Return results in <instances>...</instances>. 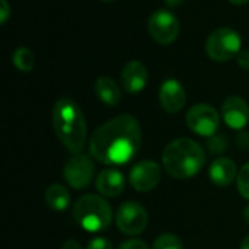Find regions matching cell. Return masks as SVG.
I'll use <instances>...</instances> for the list:
<instances>
[{"instance_id": "obj_1", "label": "cell", "mask_w": 249, "mask_h": 249, "mask_svg": "<svg viewBox=\"0 0 249 249\" xmlns=\"http://www.w3.org/2000/svg\"><path fill=\"white\" fill-rule=\"evenodd\" d=\"M142 127L128 114H121L99 125L90 137V156L102 165L117 166L128 163L140 150Z\"/></svg>"}, {"instance_id": "obj_2", "label": "cell", "mask_w": 249, "mask_h": 249, "mask_svg": "<svg viewBox=\"0 0 249 249\" xmlns=\"http://www.w3.org/2000/svg\"><path fill=\"white\" fill-rule=\"evenodd\" d=\"M53 127L60 143L73 155H80L88 125L80 107L70 98H60L53 108Z\"/></svg>"}, {"instance_id": "obj_3", "label": "cell", "mask_w": 249, "mask_h": 249, "mask_svg": "<svg viewBox=\"0 0 249 249\" xmlns=\"http://www.w3.org/2000/svg\"><path fill=\"white\" fill-rule=\"evenodd\" d=\"M165 171L175 179H188L196 177L206 165L204 149L191 139L172 140L162 153Z\"/></svg>"}, {"instance_id": "obj_4", "label": "cell", "mask_w": 249, "mask_h": 249, "mask_svg": "<svg viewBox=\"0 0 249 249\" xmlns=\"http://www.w3.org/2000/svg\"><path fill=\"white\" fill-rule=\"evenodd\" d=\"M71 214L76 223L86 232H104L111 226L114 213L104 197L86 194L74 203Z\"/></svg>"}, {"instance_id": "obj_5", "label": "cell", "mask_w": 249, "mask_h": 249, "mask_svg": "<svg viewBox=\"0 0 249 249\" xmlns=\"http://www.w3.org/2000/svg\"><path fill=\"white\" fill-rule=\"evenodd\" d=\"M242 39L232 28H219L213 31L206 41V53L214 61H228L241 53Z\"/></svg>"}, {"instance_id": "obj_6", "label": "cell", "mask_w": 249, "mask_h": 249, "mask_svg": "<svg viewBox=\"0 0 249 249\" xmlns=\"http://www.w3.org/2000/svg\"><path fill=\"white\" fill-rule=\"evenodd\" d=\"M185 123L193 133L201 137H212L219 130L220 115L212 105L197 104L188 109Z\"/></svg>"}, {"instance_id": "obj_7", "label": "cell", "mask_w": 249, "mask_h": 249, "mask_svg": "<svg viewBox=\"0 0 249 249\" xmlns=\"http://www.w3.org/2000/svg\"><path fill=\"white\" fill-rule=\"evenodd\" d=\"M115 223L124 235L136 236L146 229L149 216L146 209L137 201H125L117 210Z\"/></svg>"}, {"instance_id": "obj_8", "label": "cell", "mask_w": 249, "mask_h": 249, "mask_svg": "<svg viewBox=\"0 0 249 249\" xmlns=\"http://www.w3.org/2000/svg\"><path fill=\"white\" fill-rule=\"evenodd\" d=\"M147 28L150 36L162 45L172 44L179 35L178 18L172 12L163 9H159L150 15Z\"/></svg>"}, {"instance_id": "obj_9", "label": "cell", "mask_w": 249, "mask_h": 249, "mask_svg": "<svg viewBox=\"0 0 249 249\" xmlns=\"http://www.w3.org/2000/svg\"><path fill=\"white\" fill-rule=\"evenodd\" d=\"M63 175L66 182L74 190L86 188L95 175V165L90 156L88 155H74L70 158L63 169Z\"/></svg>"}, {"instance_id": "obj_10", "label": "cell", "mask_w": 249, "mask_h": 249, "mask_svg": "<svg viewBox=\"0 0 249 249\" xmlns=\"http://www.w3.org/2000/svg\"><path fill=\"white\" fill-rule=\"evenodd\" d=\"M162 178V168L153 160H142L136 163L130 174L128 181L137 193H149L155 190Z\"/></svg>"}, {"instance_id": "obj_11", "label": "cell", "mask_w": 249, "mask_h": 249, "mask_svg": "<svg viewBox=\"0 0 249 249\" xmlns=\"http://www.w3.org/2000/svg\"><path fill=\"white\" fill-rule=\"evenodd\" d=\"M159 102L168 114H178L187 102L184 86L177 79L165 80L159 89Z\"/></svg>"}, {"instance_id": "obj_12", "label": "cell", "mask_w": 249, "mask_h": 249, "mask_svg": "<svg viewBox=\"0 0 249 249\" xmlns=\"http://www.w3.org/2000/svg\"><path fill=\"white\" fill-rule=\"evenodd\" d=\"M222 118L228 127L242 130L249 123V105L241 96H229L222 104Z\"/></svg>"}, {"instance_id": "obj_13", "label": "cell", "mask_w": 249, "mask_h": 249, "mask_svg": "<svg viewBox=\"0 0 249 249\" xmlns=\"http://www.w3.org/2000/svg\"><path fill=\"white\" fill-rule=\"evenodd\" d=\"M149 80V71L147 67L137 60L128 61L123 71H121V83L123 88L128 92V93H140Z\"/></svg>"}, {"instance_id": "obj_14", "label": "cell", "mask_w": 249, "mask_h": 249, "mask_svg": "<svg viewBox=\"0 0 249 249\" xmlns=\"http://www.w3.org/2000/svg\"><path fill=\"white\" fill-rule=\"evenodd\" d=\"M95 187L101 196L114 198L123 194V191L125 190V178L120 171L107 168L101 171L99 175L96 177Z\"/></svg>"}, {"instance_id": "obj_15", "label": "cell", "mask_w": 249, "mask_h": 249, "mask_svg": "<svg viewBox=\"0 0 249 249\" xmlns=\"http://www.w3.org/2000/svg\"><path fill=\"white\" fill-rule=\"evenodd\" d=\"M209 178L217 187H228L238 178L236 163L225 156L214 159L209 168Z\"/></svg>"}, {"instance_id": "obj_16", "label": "cell", "mask_w": 249, "mask_h": 249, "mask_svg": "<svg viewBox=\"0 0 249 249\" xmlns=\"http://www.w3.org/2000/svg\"><path fill=\"white\" fill-rule=\"evenodd\" d=\"M93 90H95V95L98 96V99L101 102H104L105 105L115 107L121 102L123 95H121L120 86L109 76L98 77L95 85H93Z\"/></svg>"}, {"instance_id": "obj_17", "label": "cell", "mask_w": 249, "mask_h": 249, "mask_svg": "<svg viewBox=\"0 0 249 249\" xmlns=\"http://www.w3.org/2000/svg\"><path fill=\"white\" fill-rule=\"evenodd\" d=\"M70 200L71 196L69 190L61 184H53L44 193L45 204L54 212H64L70 206Z\"/></svg>"}, {"instance_id": "obj_18", "label": "cell", "mask_w": 249, "mask_h": 249, "mask_svg": "<svg viewBox=\"0 0 249 249\" xmlns=\"http://www.w3.org/2000/svg\"><path fill=\"white\" fill-rule=\"evenodd\" d=\"M12 60H13V64L16 66V69L20 70V71H25V73L32 71V69H34V66H35L34 53H32L29 48H26V47H19V48H16L15 53H13Z\"/></svg>"}, {"instance_id": "obj_19", "label": "cell", "mask_w": 249, "mask_h": 249, "mask_svg": "<svg viewBox=\"0 0 249 249\" xmlns=\"http://www.w3.org/2000/svg\"><path fill=\"white\" fill-rule=\"evenodd\" d=\"M153 249H182V242L174 233H163L156 238Z\"/></svg>"}, {"instance_id": "obj_20", "label": "cell", "mask_w": 249, "mask_h": 249, "mask_svg": "<svg viewBox=\"0 0 249 249\" xmlns=\"http://www.w3.org/2000/svg\"><path fill=\"white\" fill-rule=\"evenodd\" d=\"M236 185H238V191L239 194L249 200V163L244 165L241 168V171L238 172V178H236Z\"/></svg>"}, {"instance_id": "obj_21", "label": "cell", "mask_w": 249, "mask_h": 249, "mask_svg": "<svg viewBox=\"0 0 249 249\" xmlns=\"http://www.w3.org/2000/svg\"><path fill=\"white\" fill-rule=\"evenodd\" d=\"M207 149L213 155H222L228 149V140L223 136H212L207 143Z\"/></svg>"}, {"instance_id": "obj_22", "label": "cell", "mask_w": 249, "mask_h": 249, "mask_svg": "<svg viewBox=\"0 0 249 249\" xmlns=\"http://www.w3.org/2000/svg\"><path fill=\"white\" fill-rule=\"evenodd\" d=\"M88 249H114V247H112V244L107 238L98 236V238H93L88 244Z\"/></svg>"}, {"instance_id": "obj_23", "label": "cell", "mask_w": 249, "mask_h": 249, "mask_svg": "<svg viewBox=\"0 0 249 249\" xmlns=\"http://www.w3.org/2000/svg\"><path fill=\"white\" fill-rule=\"evenodd\" d=\"M118 249H149V247L142 239H128V241H124L118 247Z\"/></svg>"}, {"instance_id": "obj_24", "label": "cell", "mask_w": 249, "mask_h": 249, "mask_svg": "<svg viewBox=\"0 0 249 249\" xmlns=\"http://www.w3.org/2000/svg\"><path fill=\"white\" fill-rule=\"evenodd\" d=\"M238 64L241 66V69L249 71V50H242L238 54Z\"/></svg>"}, {"instance_id": "obj_25", "label": "cell", "mask_w": 249, "mask_h": 249, "mask_svg": "<svg viewBox=\"0 0 249 249\" xmlns=\"http://www.w3.org/2000/svg\"><path fill=\"white\" fill-rule=\"evenodd\" d=\"M0 4H1V9H0V20H1V23H6L7 18L10 16V7H9L7 0H0Z\"/></svg>"}, {"instance_id": "obj_26", "label": "cell", "mask_w": 249, "mask_h": 249, "mask_svg": "<svg viewBox=\"0 0 249 249\" xmlns=\"http://www.w3.org/2000/svg\"><path fill=\"white\" fill-rule=\"evenodd\" d=\"M236 143L241 149H249V133L247 131H242L238 134V139H236Z\"/></svg>"}, {"instance_id": "obj_27", "label": "cell", "mask_w": 249, "mask_h": 249, "mask_svg": "<svg viewBox=\"0 0 249 249\" xmlns=\"http://www.w3.org/2000/svg\"><path fill=\"white\" fill-rule=\"evenodd\" d=\"M61 249H82V245H80L77 241H74V239H67V241L63 244Z\"/></svg>"}, {"instance_id": "obj_28", "label": "cell", "mask_w": 249, "mask_h": 249, "mask_svg": "<svg viewBox=\"0 0 249 249\" xmlns=\"http://www.w3.org/2000/svg\"><path fill=\"white\" fill-rule=\"evenodd\" d=\"M185 0H165V3L168 4V7H178L184 3Z\"/></svg>"}, {"instance_id": "obj_29", "label": "cell", "mask_w": 249, "mask_h": 249, "mask_svg": "<svg viewBox=\"0 0 249 249\" xmlns=\"http://www.w3.org/2000/svg\"><path fill=\"white\" fill-rule=\"evenodd\" d=\"M241 249H249V235H247L242 242H241Z\"/></svg>"}, {"instance_id": "obj_30", "label": "cell", "mask_w": 249, "mask_h": 249, "mask_svg": "<svg viewBox=\"0 0 249 249\" xmlns=\"http://www.w3.org/2000/svg\"><path fill=\"white\" fill-rule=\"evenodd\" d=\"M244 220H245V223L249 226V206L244 210Z\"/></svg>"}, {"instance_id": "obj_31", "label": "cell", "mask_w": 249, "mask_h": 249, "mask_svg": "<svg viewBox=\"0 0 249 249\" xmlns=\"http://www.w3.org/2000/svg\"><path fill=\"white\" fill-rule=\"evenodd\" d=\"M231 3H233V4H238V6H241V4H245V3H248L249 0H229Z\"/></svg>"}, {"instance_id": "obj_32", "label": "cell", "mask_w": 249, "mask_h": 249, "mask_svg": "<svg viewBox=\"0 0 249 249\" xmlns=\"http://www.w3.org/2000/svg\"><path fill=\"white\" fill-rule=\"evenodd\" d=\"M101 1H112V0H101Z\"/></svg>"}]
</instances>
